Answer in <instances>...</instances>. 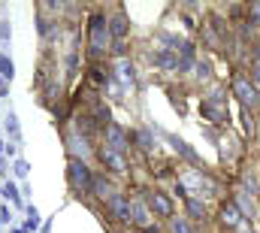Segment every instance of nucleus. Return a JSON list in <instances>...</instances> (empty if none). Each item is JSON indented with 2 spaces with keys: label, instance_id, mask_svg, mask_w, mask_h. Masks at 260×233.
<instances>
[{
  "label": "nucleus",
  "instance_id": "f257e3e1",
  "mask_svg": "<svg viewBox=\"0 0 260 233\" xmlns=\"http://www.w3.org/2000/svg\"><path fill=\"white\" fill-rule=\"evenodd\" d=\"M109 18L103 12H94L91 15V24H88V43H91V55L100 58L106 49H109Z\"/></svg>",
  "mask_w": 260,
  "mask_h": 233
},
{
  "label": "nucleus",
  "instance_id": "f03ea898",
  "mask_svg": "<svg viewBox=\"0 0 260 233\" xmlns=\"http://www.w3.org/2000/svg\"><path fill=\"white\" fill-rule=\"evenodd\" d=\"M70 185L76 188V191H82V194H91V188H94V173H91V167L82 161V158H70Z\"/></svg>",
  "mask_w": 260,
  "mask_h": 233
},
{
  "label": "nucleus",
  "instance_id": "7ed1b4c3",
  "mask_svg": "<svg viewBox=\"0 0 260 233\" xmlns=\"http://www.w3.org/2000/svg\"><path fill=\"white\" fill-rule=\"evenodd\" d=\"M233 94H236L245 106H254V103H257V91H254V85H251L248 76H236V79H233Z\"/></svg>",
  "mask_w": 260,
  "mask_h": 233
},
{
  "label": "nucleus",
  "instance_id": "20e7f679",
  "mask_svg": "<svg viewBox=\"0 0 260 233\" xmlns=\"http://www.w3.org/2000/svg\"><path fill=\"white\" fill-rule=\"evenodd\" d=\"M148 206H151L154 215H164V218L173 215V203H170V197L164 191H148Z\"/></svg>",
  "mask_w": 260,
  "mask_h": 233
},
{
  "label": "nucleus",
  "instance_id": "39448f33",
  "mask_svg": "<svg viewBox=\"0 0 260 233\" xmlns=\"http://www.w3.org/2000/svg\"><path fill=\"white\" fill-rule=\"evenodd\" d=\"M100 161H103V167L109 170V173H124L127 170V164H124V155H118V152H112L109 145L106 149H100Z\"/></svg>",
  "mask_w": 260,
  "mask_h": 233
},
{
  "label": "nucleus",
  "instance_id": "423d86ee",
  "mask_svg": "<svg viewBox=\"0 0 260 233\" xmlns=\"http://www.w3.org/2000/svg\"><path fill=\"white\" fill-rule=\"evenodd\" d=\"M106 139H109V149H112V152H118V155H124V152L130 149L127 133H124L121 127H115V124H109V127H106Z\"/></svg>",
  "mask_w": 260,
  "mask_h": 233
},
{
  "label": "nucleus",
  "instance_id": "0eeeda50",
  "mask_svg": "<svg viewBox=\"0 0 260 233\" xmlns=\"http://www.w3.org/2000/svg\"><path fill=\"white\" fill-rule=\"evenodd\" d=\"M91 194H97V197H103L106 203L112 200V194H109V182H106V176H94V188H91Z\"/></svg>",
  "mask_w": 260,
  "mask_h": 233
},
{
  "label": "nucleus",
  "instance_id": "6e6552de",
  "mask_svg": "<svg viewBox=\"0 0 260 233\" xmlns=\"http://www.w3.org/2000/svg\"><path fill=\"white\" fill-rule=\"evenodd\" d=\"M221 218H224V224H227V227H239V218H242V215L236 212V206H233V203H227V206L221 209Z\"/></svg>",
  "mask_w": 260,
  "mask_h": 233
},
{
  "label": "nucleus",
  "instance_id": "1a4fd4ad",
  "mask_svg": "<svg viewBox=\"0 0 260 233\" xmlns=\"http://www.w3.org/2000/svg\"><path fill=\"white\" fill-rule=\"evenodd\" d=\"M109 31H112V34H115V40L121 43V37L127 34V21H124V15H115V18L109 21Z\"/></svg>",
  "mask_w": 260,
  "mask_h": 233
},
{
  "label": "nucleus",
  "instance_id": "9d476101",
  "mask_svg": "<svg viewBox=\"0 0 260 233\" xmlns=\"http://www.w3.org/2000/svg\"><path fill=\"white\" fill-rule=\"evenodd\" d=\"M188 212H191L194 221H206V206L200 200H194V197H188Z\"/></svg>",
  "mask_w": 260,
  "mask_h": 233
},
{
  "label": "nucleus",
  "instance_id": "9b49d317",
  "mask_svg": "<svg viewBox=\"0 0 260 233\" xmlns=\"http://www.w3.org/2000/svg\"><path fill=\"white\" fill-rule=\"evenodd\" d=\"M170 233H191V227H188L185 218H173L170 221Z\"/></svg>",
  "mask_w": 260,
  "mask_h": 233
},
{
  "label": "nucleus",
  "instance_id": "f8f14e48",
  "mask_svg": "<svg viewBox=\"0 0 260 233\" xmlns=\"http://www.w3.org/2000/svg\"><path fill=\"white\" fill-rule=\"evenodd\" d=\"M139 149H142V152H148V149H151V136H148L145 130L139 133Z\"/></svg>",
  "mask_w": 260,
  "mask_h": 233
}]
</instances>
